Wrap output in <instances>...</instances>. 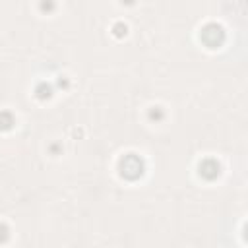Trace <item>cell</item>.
Masks as SVG:
<instances>
[{"label": "cell", "mask_w": 248, "mask_h": 248, "mask_svg": "<svg viewBox=\"0 0 248 248\" xmlns=\"http://www.w3.org/2000/svg\"><path fill=\"white\" fill-rule=\"evenodd\" d=\"M118 170L126 180H138L143 174V161L134 153L124 155L118 163Z\"/></svg>", "instance_id": "cell-1"}, {"label": "cell", "mask_w": 248, "mask_h": 248, "mask_svg": "<svg viewBox=\"0 0 248 248\" xmlns=\"http://www.w3.org/2000/svg\"><path fill=\"white\" fill-rule=\"evenodd\" d=\"M200 39H202V43H203L205 46L217 48V46H221L223 41H225V31H223V27L217 25V23H207V25L202 27Z\"/></svg>", "instance_id": "cell-2"}, {"label": "cell", "mask_w": 248, "mask_h": 248, "mask_svg": "<svg viewBox=\"0 0 248 248\" xmlns=\"http://www.w3.org/2000/svg\"><path fill=\"white\" fill-rule=\"evenodd\" d=\"M198 170H200V176L205 178V180H213L219 176L221 172V167L215 159H203L200 165H198Z\"/></svg>", "instance_id": "cell-3"}, {"label": "cell", "mask_w": 248, "mask_h": 248, "mask_svg": "<svg viewBox=\"0 0 248 248\" xmlns=\"http://www.w3.org/2000/svg\"><path fill=\"white\" fill-rule=\"evenodd\" d=\"M12 124H14V116L8 110H2L0 112V130H10Z\"/></svg>", "instance_id": "cell-4"}, {"label": "cell", "mask_w": 248, "mask_h": 248, "mask_svg": "<svg viewBox=\"0 0 248 248\" xmlns=\"http://www.w3.org/2000/svg\"><path fill=\"white\" fill-rule=\"evenodd\" d=\"M50 93H52V89H50V85H46V83H41V85L37 87V95H39L41 99L50 97Z\"/></svg>", "instance_id": "cell-5"}, {"label": "cell", "mask_w": 248, "mask_h": 248, "mask_svg": "<svg viewBox=\"0 0 248 248\" xmlns=\"http://www.w3.org/2000/svg\"><path fill=\"white\" fill-rule=\"evenodd\" d=\"M124 33H126V25L116 23V25H114V35H116V37H122Z\"/></svg>", "instance_id": "cell-6"}, {"label": "cell", "mask_w": 248, "mask_h": 248, "mask_svg": "<svg viewBox=\"0 0 248 248\" xmlns=\"http://www.w3.org/2000/svg\"><path fill=\"white\" fill-rule=\"evenodd\" d=\"M6 238H8V229H6V225L0 223V242H4Z\"/></svg>", "instance_id": "cell-7"}, {"label": "cell", "mask_w": 248, "mask_h": 248, "mask_svg": "<svg viewBox=\"0 0 248 248\" xmlns=\"http://www.w3.org/2000/svg\"><path fill=\"white\" fill-rule=\"evenodd\" d=\"M43 10H46V8H52V2H43V6H41Z\"/></svg>", "instance_id": "cell-8"}]
</instances>
